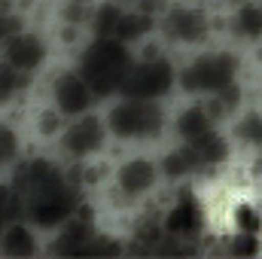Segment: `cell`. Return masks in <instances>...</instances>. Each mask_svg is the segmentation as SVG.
Masks as SVG:
<instances>
[{
	"mask_svg": "<svg viewBox=\"0 0 262 259\" xmlns=\"http://www.w3.org/2000/svg\"><path fill=\"white\" fill-rule=\"evenodd\" d=\"M131 67L128 49L122 40L116 37H98L92 46H85V52L79 55V70L82 76L92 82L95 95H113L122 89V79Z\"/></svg>",
	"mask_w": 262,
	"mask_h": 259,
	"instance_id": "6da1fadb",
	"label": "cell"
},
{
	"mask_svg": "<svg viewBox=\"0 0 262 259\" xmlns=\"http://www.w3.org/2000/svg\"><path fill=\"white\" fill-rule=\"evenodd\" d=\"M165 125V113L156 101H143V98H125L122 104H116L107 116V128L122 140H146L156 137Z\"/></svg>",
	"mask_w": 262,
	"mask_h": 259,
	"instance_id": "7a4b0ae2",
	"label": "cell"
},
{
	"mask_svg": "<svg viewBox=\"0 0 262 259\" xmlns=\"http://www.w3.org/2000/svg\"><path fill=\"white\" fill-rule=\"evenodd\" d=\"M238 67H241L238 55H232V52H207V55H198L195 61L180 73V85L189 95H207L210 98L223 85L235 82Z\"/></svg>",
	"mask_w": 262,
	"mask_h": 259,
	"instance_id": "3957f363",
	"label": "cell"
},
{
	"mask_svg": "<svg viewBox=\"0 0 262 259\" xmlns=\"http://www.w3.org/2000/svg\"><path fill=\"white\" fill-rule=\"evenodd\" d=\"M174 79H177V73H174L171 61L162 58V55H156V58H146V61H140V64L128 67V73H125L119 92H122L125 98L159 101V98H165V95L174 89Z\"/></svg>",
	"mask_w": 262,
	"mask_h": 259,
	"instance_id": "277c9868",
	"label": "cell"
},
{
	"mask_svg": "<svg viewBox=\"0 0 262 259\" xmlns=\"http://www.w3.org/2000/svg\"><path fill=\"white\" fill-rule=\"evenodd\" d=\"M73 210H76V201H73V195H70L67 186H55V189H43V192L28 195V204H25V213L40 229L64 226L67 220L73 217Z\"/></svg>",
	"mask_w": 262,
	"mask_h": 259,
	"instance_id": "5b68a950",
	"label": "cell"
},
{
	"mask_svg": "<svg viewBox=\"0 0 262 259\" xmlns=\"http://www.w3.org/2000/svg\"><path fill=\"white\" fill-rule=\"evenodd\" d=\"M52 101L64 116H82L95 101V89L82 73H61L52 82Z\"/></svg>",
	"mask_w": 262,
	"mask_h": 259,
	"instance_id": "8992f818",
	"label": "cell"
},
{
	"mask_svg": "<svg viewBox=\"0 0 262 259\" xmlns=\"http://www.w3.org/2000/svg\"><path fill=\"white\" fill-rule=\"evenodd\" d=\"M104 137H107V128L98 116H76L73 125H67V131L61 134V146L73 159H89L104 146Z\"/></svg>",
	"mask_w": 262,
	"mask_h": 259,
	"instance_id": "52a82bcc",
	"label": "cell"
},
{
	"mask_svg": "<svg viewBox=\"0 0 262 259\" xmlns=\"http://www.w3.org/2000/svg\"><path fill=\"white\" fill-rule=\"evenodd\" d=\"M3 58L15 67V70H21V73H34V70H40L43 61H46V43L37 34L18 31L12 40L3 43Z\"/></svg>",
	"mask_w": 262,
	"mask_h": 259,
	"instance_id": "ba28073f",
	"label": "cell"
},
{
	"mask_svg": "<svg viewBox=\"0 0 262 259\" xmlns=\"http://www.w3.org/2000/svg\"><path fill=\"white\" fill-rule=\"evenodd\" d=\"M165 28L171 34V40H177V43H201L210 31V21L195 6H174V9H168Z\"/></svg>",
	"mask_w": 262,
	"mask_h": 259,
	"instance_id": "9c48e42d",
	"label": "cell"
},
{
	"mask_svg": "<svg viewBox=\"0 0 262 259\" xmlns=\"http://www.w3.org/2000/svg\"><path fill=\"white\" fill-rule=\"evenodd\" d=\"M116 186H119L122 198L137 201L140 195H146L156 186V165L149 159H143V156L125 159L122 168H119V174H116Z\"/></svg>",
	"mask_w": 262,
	"mask_h": 259,
	"instance_id": "30bf717a",
	"label": "cell"
},
{
	"mask_svg": "<svg viewBox=\"0 0 262 259\" xmlns=\"http://www.w3.org/2000/svg\"><path fill=\"white\" fill-rule=\"evenodd\" d=\"M55 186H67V183L61 177V171L46 159H31L15 174V189L18 192L34 195V192H43V189H55Z\"/></svg>",
	"mask_w": 262,
	"mask_h": 259,
	"instance_id": "8fae6325",
	"label": "cell"
},
{
	"mask_svg": "<svg viewBox=\"0 0 262 259\" xmlns=\"http://www.w3.org/2000/svg\"><path fill=\"white\" fill-rule=\"evenodd\" d=\"M198 226H201V207H198V201L192 195H180L177 204H174V207L168 210V217H165V229H168L171 235L189 238Z\"/></svg>",
	"mask_w": 262,
	"mask_h": 259,
	"instance_id": "7c38bea8",
	"label": "cell"
},
{
	"mask_svg": "<svg viewBox=\"0 0 262 259\" xmlns=\"http://www.w3.org/2000/svg\"><path fill=\"white\" fill-rule=\"evenodd\" d=\"M162 171H165V177H171V180H183V177H189V174L204 171V165H201V159H198L195 146L183 140V146L171 149V153L162 159Z\"/></svg>",
	"mask_w": 262,
	"mask_h": 259,
	"instance_id": "4fadbf2b",
	"label": "cell"
},
{
	"mask_svg": "<svg viewBox=\"0 0 262 259\" xmlns=\"http://www.w3.org/2000/svg\"><path fill=\"white\" fill-rule=\"evenodd\" d=\"M0 253L6 256H34L37 253V238L28 226L9 223L0 229Z\"/></svg>",
	"mask_w": 262,
	"mask_h": 259,
	"instance_id": "5bb4252c",
	"label": "cell"
},
{
	"mask_svg": "<svg viewBox=\"0 0 262 259\" xmlns=\"http://www.w3.org/2000/svg\"><path fill=\"white\" fill-rule=\"evenodd\" d=\"M95 229L92 223H64V232L58 235V241L52 244V253H61V256H82L85 253V244L92 241Z\"/></svg>",
	"mask_w": 262,
	"mask_h": 259,
	"instance_id": "9a60e30c",
	"label": "cell"
},
{
	"mask_svg": "<svg viewBox=\"0 0 262 259\" xmlns=\"http://www.w3.org/2000/svg\"><path fill=\"white\" fill-rule=\"evenodd\" d=\"M186 143L195 146V153H198V159H201L204 168H216V165H223L226 156H229V143L223 140V134H220L216 128L204 131V134H198V137L186 140Z\"/></svg>",
	"mask_w": 262,
	"mask_h": 259,
	"instance_id": "2e32d148",
	"label": "cell"
},
{
	"mask_svg": "<svg viewBox=\"0 0 262 259\" xmlns=\"http://www.w3.org/2000/svg\"><path fill=\"white\" fill-rule=\"evenodd\" d=\"M213 128V113H210V107H204V104H195V107H186L180 116H177V122H174V131H177V137H183V140H192L198 134H204V131Z\"/></svg>",
	"mask_w": 262,
	"mask_h": 259,
	"instance_id": "e0dca14e",
	"label": "cell"
},
{
	"mask_svg": "<svg viewBox=\"0 0 262 259\" xmlns=\"http://www.w3.org/2000/svg\"><path fill=\"white\" fill-rule=\"evenodd\" d=\"M149 28H152V21H149L143 12H122V21H119V28H116V40L134 43V40L146 37Z\"/></svg>",
	"mask_w": 262,
	"mask_h": 259,
	"instance_id": "ac0fdd59",
	"label": "cell"
},
{
	"mask_svg": "<svg viewBox=\"0 0 262 259\" xmlns=\"http://www.w3.org/2000/svg\"><path fill=\"white\" fill-rule=\"evenodd\" d=\"M235 28H238V34L247 37V40L262 37V6L259 3H244V6L238 9V15H235Z\"/></svg>",
	"mask_w": 262,
	"mask_h": 259,
	"instance_id": "d6986e66",
	"label": "cell"
},
{
	"mask_svg": "<svg viewBox=\"0 0 262 259\" xmlns=\"http://www.w3.org/2000/svg\"><path fill=\"white\" fill-rule=\"evenodd\" d=\"M119 21H122V9H119L116 3H104V6H98V9H95V18H92V25H95V37H116Z\"/></svg>",
	"mask_w": 262,
	"mask_h": 259,
	"instance_id": "ffe728a7",
	"label": "cell"
},
{
	"mask_svg": "<svg viewBox=\"0 0 262 259\" xmlns=\"http://www.w3.org/2000/svg\"><path fill=\"white\" fill-rule=\"evenodd\" d=\"M235 137H238V143H244V146H262V113H247V116L238 122Z\"/></svg>",
	"mask_w": 262,
	"mask_h": 259,
	"instance_id": "44dd1931",
	"label": "cell"
},
{
	"mask_svg": "<svg viewBox=\"0 0 262 259\" xmlns=\"http://www.w3.org/2000/svg\"><path fill=\"white\" fill-rule=\"evenodd\" d=\"M21 76H25V73H21V70H15L6 58L0 61V104L12 101V98L21 92Z\"/></svg>",
	"mask_w": 262,
	"mask_h": 259,
	"instance_id": "7402d4cb",
	"label": "cell"
},
{
	"mask_svg": "<svg viewBox=\"0 0 262 259\" xmlns=\"http://www.w3.org/2000/svg\"><path fill=\"white\" fill-rule=\"evenodd\" d=\"M232 220H235L238 232H250V235H259L262 232V213L253 204H238L235 213H232Z\"/></svg>",
	"mask_w": 262,
	"mask_h": 259,
	"instance_id": "603a6c76",
	"label": "cell"
},
{
	"mask_svg": "<svg viewBox=\"0 0 262 259\" xmlns=\"http://www.w3.org/2000/svg\"><path fill=\"white\" fill-rule=\"evenodd\" d=\"M25 210L18 189H9V186H0V226H6L9 220H15L18 213Z\"/></svg>",
	"mask_w": 262,
	"mask_h": 259,
	"instance_id": "cb8c5ba5",
	"label": "cell"
},
{
	"mask_svg": "<svg viewBox=\"0 0 262 259\" xmlns=\"http://www.w3.org/2000/svg\"><path fill=\"white\" fill-rule=\"evenodd\" d=\"M15 156H18V134L9 125H0V168L15 162Z\"/></svg>",
	"mask_w": 262,
	"mask_h": 259,
	"instance_id": "d4e9b609",
	"label": "cell"
},
{
	"mask_svg": "<svg viewBox=\"0 0 262 259\" xmlns=\"http://www.w3.org/2000/svg\"><path fill=\"white\" fill-rule=\"evenodd\" d=\"M229 253H232V256H256V253H259V235L238 232L235 241L229 244Z\"/></svg>",
	"mask_w": 262,
	"mask_h": 259,
	"instance_id": "484cf974",
	"label": "cell"
},
{
	"mask_svg": "<svg viewBox=\"0 0 262 259\" xmlns=\"http://www.w3.org/2000/svg\"><path fill=\"white\" fill-rule=\"evenodd\" d=\"M18 31H21V21H18V15H3V12H0V43L12 40Z\"/></svg>",
	"mask_w": 262,
	"mask_h": 259,
	"instance_id": "4316f807",
	"label": "cell"
},
{
	"mask_svg": "<svg viewBox=\"0 0 262 259\" xmlns=\"http://www.w3.org/2000/svg\"><path fill=\"white\" fill-rule=\"evenodd\" d=\"M58 113H61L58 107H55V110H43V116H40V131H43L46 137L58 131Z\"/></svg>",
	"mask_w": 262,
	"mask_h": 259,
	"instance_id": "83f0119b",
	"label": "cell"
},
{
	"mask_svg": "<svg viewBox=\"0 0 262 259\" xmlns=\"http://www.w3.org/2000/svg\"><path fill=\"white\" fill-rule=\"evenodd\" d=\"M3 3H6V0H0V12H3Z\"/></svg>",
	"mask_w": 262,
	"mask_h": 259,
	"instance_id": "f1b7e54d",
	"label": "cell"
}]
</instances>
